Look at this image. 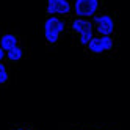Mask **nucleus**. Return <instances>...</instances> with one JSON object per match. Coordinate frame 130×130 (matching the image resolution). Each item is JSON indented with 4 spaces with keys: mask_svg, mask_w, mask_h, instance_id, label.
<instances>
[{
    "mask_svg": "<svg viewBox=\"0 0 130 130\" xmlns=\"http://www.w3.org/2000/svg\"><path fill=\"white\" fill-rule=\"evenodd\" d=\"M17 45V38L14 35H3L2 39H0V47H2L5 52L11 50L13 47H16Z\"/></svg>",
    "mask_w": 130,
    "mask_h": 130,
    "instance_id": "0eeeda50",
    "label": "nucleus"
},
{
    "mask_svg": "<svg viewBox=\"0 0 130 130\" xmlns=\"http://www.w3.org/2000/svg\"><path fill=\"white\" fill-rule=\"evenodd\" d=\"M94 25H96V30L99 35H111L115 30V22L110 16L107 14H102V16H94Z\"/></svg>",
    "mask_w": 130,
    "mask_h": 130,
    "instance_id": "20e7f679",
    "label": "nucleus"
},
{
    "mask_svg": "<svg viewBox=\"0 0 130 130\" xmlns=\"http://www.w3.org/2000/svg\"><path fill=\"white\" fill-rule=\"evenodd\" d=\"M63 30H64V22L58 19V16H50L44 24V35L50 44H55L58 41Z\"/></svg>",
    "mask_w": 130,
    "mask_h": 130,
    "instance_id": "f257e3e1",
    "label": "nucleus"
},
{
    "mask_svg": "<svg viewBox=\"0 0 130 130\" xmlns=\"http://www.w3.org/2000/svg\"><path fill=\"white\" fill-rule=\"evenodd\" d=\"M6 55H8V58H10L11 61H19L21 58H22V55H24V52H22V49L21 47H13L11 50H8L6 52Z\"/></svg>",
    "mask_w": 130,
    "mask_h": 130,
    "instance_id": "6e6552de",
    "label": "nucleus"
},
{
    "mask_svg": "<svg viewBox=\"0 0 130 130\" xmlns=\"http://www.w3.org/2000/svg\"><path fill=\"white\" fill-rule=\"evenodd\" d=\"M99 8V0H75L74 10L80 17H91L96 16V11Z\"/></svg>",
    "mask_w": 130,
    "mask_h": 130,
    "instance_id": "7ed1b4c3",
    "label": "nucleus"
},
{
    "mask_svg": "<svg viewBox=\"0 0 130 130\" xmlns=\"http://www.w3.org/2000/svg\"><path fill=\"white\" fill-rule=\"evenodd\" d=\"M88 49L92 52V53H102L105 52V44H104V39H102V36L96 38V36H92V39L88 42Z\"/></svg>",
    "mask_w": 130,
    "mask_h": 130,
    "instance_id": "423d86ee",
    "label": "nucleus"
},
{
    "mask_svg": "<svg viewBox=\"0 0 130 130\" xmlns=\"http://www.w3.org/2000/svg\"><path fill=\"white\" fill-rule=\"evenodd\" d=\"M17 130H24V128H17Z\"/></svg>",
    "mask_w": 130,
    "mask_h": 130,
    "instance_id": "9b49d317",
    "label": "nucleus"
},
{
    "mask_svg": "<svg viewBox=\"0 0 130 130\" xmlns=\"http://www.w3.org/2000/svg\"><path fill=\"white\" fill-rule=\"evenodd\" d=\"M8 80V72H6V68L3 66L2 63H0V85L2 83H5Z\"/></svg>",
    "mask_w": 130,
    "mask_h": 130,
    "instance_id": "1a4fd4ad",
    "label": "nucleus"
},
{
    "mask_svg": "<svg viewBox=\"0 0 130 130\" xmlns=\"http://www.w3.org/2000/svg\"><path fill=\"white\" fill-rule=\"evenodd\" d=\"M74 31H77L80 35V42L83 45H88V42L92 39V22L86 21L85 17H80V19H75L72 24Z\"/></svg>",
    "mask_w": 130,
    "mask_h": 130,
    "instance_id": "f03ea898",
    "label": "nucleus"
},
{
    "mask_svg": "<svg viewBox=\"0 0 130 130\" xmlns=\"http://www.w3.org/2000/svg\"><path fill=\"white\" fill-rule=\"evenodd\" d=\"M3 57H5V50L0 47V60H3Z\"/></svg>",
    "mask_w": 130,
    "mask_h": 130,
    "instance_id": "9d476101",
    "label": "nucleus"
},
{
    "mask_svg": "<svg viewBox=\"0 0 130 130\" xmlns=\"http://www.w3.org/2000/svg\"><path fill=\"white\" fill-rule=\"evenodd\" d=\"M71 11V3L68 0H47V13L50 16L68 14Z\"/></svg>",
    "mask_w": 130,
    "mask_h": 130,
    "instance_id": "39448f33",
    "label": "nucleus"
}]
</instances>
